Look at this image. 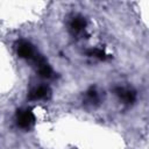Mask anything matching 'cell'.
<instances>
[{"label": "cell", "instance_id": "5", "mask_svg": "<svg viewBox=\"0 0 149 149\" xmlns=\"http://www.w3.org/2000/svg\"><path fill=\"white\" fill-rule=\"evenodd\" d=\"M119 95H120V98H121L122 100H125L126 102L133 101V100H134V97H135V94H134L132 91H129V90H123V88H120V90H119Z\"/></svg>", "mask_w": 149, "mask_h": 149}, {"label": "cell", "instance_id": "6", "mask_svg": "<svg viewBox=\"0 0 149 149\" xmlns=\"http://www.w3.org/2000/svg\"><path fill=\"white\" fill-rule=\"evenodd\" d=\"M84 27H85V21L83 20V17H76L71 22V29L74 31H80Z\"/></svg>", "mask_w": 149, "mask_h": 149}, {"label": "cell", "instance_id": "3", "mask_svg": "<svg viewBox=\"0 0 149 149\" xmlns=\"http://www.w3.org/2000/svg\"><path fill=\"white\" fill-rule=\"evenodd\" d=\"M36 62H37V71H38V74L41 77H44V78H48L50 77L51 74V68L45 63V61L43 58H36Z\"/></svg>", "mask_w": 149, "mask_h": 149}, {"label": "cell", "instance_id": "4", "mask_svg": "<svg viewBox=\"0 0 149 149\" xmlns=\"http://www.w3.org/2000/svg\"><path fill=\"white\" fill-rule=\"evenodd\" d=\"M49 93V88L45 87V86H38V87H35L31 92H30V98L31 99H43L48 95Z\"/></svg>", "mask_w": 149, "mask_h": 149}, {"label": "cell", "instance_id": "1", "mask_svg": "<svg viewBox=\"0 0 149 149\" xmlns=\"http://www.w3.org/2000/svg\"><path fill=\"white\" fill-rule=\"evenodd\" d=\"M16 121L21 128H30L35 121V116L30 109H20L16 114Z\"/></svg>", "mask_w": 149, "mask_h": 149}, {"label": "cell", "instance_id": "2", "mask_svg": "<svg viewBox=\"0 0 149 149\" xmlns=\"http://www.w3.org/2000/svg\"><path fill=\"white\" fill-rule=\"evenodd\" d=\"M16 51H17V55L22 58H31L34 56V49L31 47V44L27 41H20L17 43V47H16Z\"/></svg>", "mask_w": 149, "mask_h": 149}]
</instances>
